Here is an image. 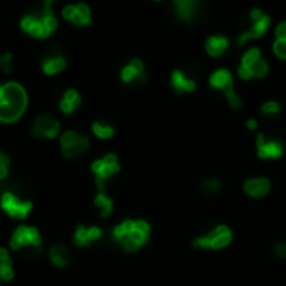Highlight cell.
Returning a JSON list of instances; mask_svg holds the SVG:
<instances>
[{"instance_id":"52a82bcc","label":"cell","mask_w":286,"mask_h":286,"mask_svg":"<svg viewBox=\"0 0 286 286\" xmlns=\"http://www.w3.org/2000/svg\"><path fill=\"white\" fill-rule=\"evenodd\" d=\"M61 146H62V153H64V156H67V158H74V156H79L87 149L89 139H87L86 136H81V134H77L74 131H69L62 136Z\"/></svg>"},{"instance_id":"8d00e7d4","label":"cell","mask_w":286,"mask_h":286,"mask_svg":"<svg viewBox=\"0 0 286 286\" xmlns=\"http://www.w3.org/2000/svg\"><path fill=\"white\" fill-rule=\"evenodd\" d=\"M0 266H12L10 258H8V253L5 250H0Z\"/></svg>"},{"instance_id":"e0dca14e","label":"cell","mask_w":286,"mask_h":286,"mask_svg":"<svg viewBox=\"0 0 286 286\" xmlns=\"http://www.w3.org/2000/svg\"><path fill=\"white\" fill-rule=\"evenodd\" d=\"M174 5L181 20H191L194 17L197 0H174Z\"/></svg>"},{"instance_id":"603a6c76","label":"cell","mask_w":286,"mask_h":286,"mask_svg":"<svg viewBox=\"0 0 286 286\" xmlns=\"http://www.w3.org/2000/svg\"><path fill=\"white\" fill-rule=\"evenodd\" d=\"M95 206L100 209V216H109L112 213V201L111 197H107L104 192H99V196L95 197Z\"/></svg>"},{"instance_id":"836d02e7","label":"cell","mask_w":286,"mask_h":286,"mask_svg":"<svg viewBox=\"0 0 286 286\" xmlns=\"http://www.w3.org/2000/svg\"><path fill=\"white\" fill-rule=\"evenodd\" d=\"M0 276H2V280L10 281L14 278V270H12V266H0Z\"/></svg>"},{"instance_id":"d590c367","label":"cell","mask_w":286,"mask_h":286,"mask_svg":"<svg viewBox=\"0 0 286 286\" xmlns=\"http://www.w3.org/2000/svg\"><path fill=\"white\" fill-rule=\"evenodd\" d=\"M74 12H75V5H67V7H64V10H62V17L67 20H72Z\"/></svg>"},{"instance_id":"f1b7e54d","label":"cell","mask_w":286,"mask_h":286,"mask_svg":"<svg viewBox=\"0 0 286 286\" xmlns=\"http://www.w3.org/2000/svg\"><path fill=\"white\" fill-rule=\"evenodd\" d=\"M281 111V106L276 100H268V102H264L261 106V112L264 116H276L280 114Z\"/></svg>"},{"instance_id":"b9f144b4","label":"cell","mask_w":286,"mask_h":286,"mask_svg":"<svg viewBox=\"0 0 286 286\" xmlns=\"http://www.w3.org/2000/svg\"><path fill=\"white\" fill-rule=\"evenodd\" d=\"M0 280H2V276H0Z\"/></svg>"},{"instance_id":"9a60e30c","label":"cell","mask_w":286,"mask_h":286,"mask_svg":"<svg viewBox=\"0 0 286 286\" xmlns=\"http://www.w3.org/2000/svg\"><path fill=\"white\" fill-rule=\"evenodd\" d=\"M229 45V40L224 35H213L206 40V52L211 57H220L226 52Z\"/></svg>"},{"instance_id":"7c38bea8","label":"cell","mask_w":286,"mask_h":286,"mask_svg":"<svg viewBox=\"0 0 286 286\" xmlns=\"http://www.w3.org/2000/svg\"><path fill=\"white\" fill-rule=\"evenodd\" d=\"M121 77H123L124 82H134V81H141L142 82L146 79L144 65H142V62L139 61V59H134V61H131L123 69Z\"/></svg>"},{"instance_id":"d6986e66","label":"cell","mask_w":286,"mask_h":286,"mask_svg":"<svg viewBox=\"0 0 286 286\" xmlns=\"http://www.w3.org/2000/svg\"><path fill=\"white\" fill-rule=\"evenodd\" d=\"M79 104H81V95L75 91H67L61 100V111L65 112V114H70L79 107Z\"/></svg>"},{"instance_id":"e575fe53","label":"cell","mask_w":286,"mask_h":286,"mask_svg":"<svg viewBox=\"0 0 286 286\" xmlns=\"http://www.w3.org/2000/svg\"><path fill=\"white\" fill-rule=\"evenodd\" d=\"M276 39L286 40V22H281L278 27H276Z\"/></svg>"},{"instance_id":"4dcf8cb0","label":"cell","mask_w":286,"mask_h":286,"mask_svg":"<svg viewBox=\"0 0 286 286\" xmlns=\"http://www.w3.org/2000/svg\"><path fill=\"white\" fill-rule=\"evenodd\" d=\"M0 69L3 72H12V54H3L0 56Z\"/></svg>"},{"instance_id":"9c48e42d","label":"cell","mask_w":286,"mask_h":286,"mask_svg":"<svg viewBox=\"0 0 286 286\" xmlns=\"http://www.w3.org/2000/svg\"><path fill=\"white\" fill-rule=\"evenodd\" d=\"M0 203H2V208L5 209L12 218H19V220H22V218L27 216L32 209L31 203H27V201H20L19 197L14 196L12 192H5V194L2 196V201H0Z\"/></svg>"},{"instance_id":"4fadbf2b","label":"cell","mask_w":286,"mask_h":286,"mask_svg":"<svg viewBox=\"0 0 286 286\" xmlns=\"http://www.w3.org/2000/svg\"><path fill=\"white\" fill-rule=\"evenodd\" d=\"M20 25H22L24 31L31 33L32 37H37V39H45V37H49L47 31L44 29V24H42V20L37 19V17H33V15L24 17L22 22H20Z\"/></svg>"},{"instance_id":"ab89813d","label":"cell","mask_w":286,"mask_h":286,"mask_svg":"<svg viewBox=\"0 0 286 286\" xmlns=\"http://www.w3.org/2000/svg\"><path fill=\"white\" fill-rule=\"evenodd\" d=\"M56 0H44V3H45V8H50V3H54Z\"/></svg>"},{"instance_id":"4316f807","label":"cell","mask_w":286,"mask_h":286,"mask_svg":"<svg viewBox=\"0 0 286 286\" xmlns=\"http://www.w3.org/2000/svg\"><path fill=\"white\" fill-rule=\"evenodd\" d=\"M132 224H134V221H124L123 224L116 226V228H114V239H116V241H119V243L123 241V239L127 236L129 233H131Z\"/></svg>"},{"instance_id":"5b68a950","label":"cell","mask_w":286,"mask_h":286,"mask_svg":"<svg viewBox=\"0 0 286 286\" xmlns=\"http://www.w3.org/2000/svg\"><path fill=\"white\" fill-rule=\"evenodd\" d=\"M243 192L251 199H263L271 192V181L266 176H251L243 181Z\"/></svg>"},{"instance_id":"83f0119b","label":"cell","mask_w":286,"mask_h":286,"mask_svg":"<svg viewBox=\"0 0 286 286\" xmlns=\"http://www.w3.org/2000/svg\"><path fill=\"white\" fill-rule=\"evenodd\" d=\"M250 70H251V77H253V79H261V77H264V75L268 74V64L259 59V61L256 62L254 65L250 67Z\"/></svg>"},{"instance_id":"8fae6325","label":"cell","mask_w":286,"mask_h":286,"mask_svg":"<svg viewBox=\"0 0 286 286\" xmlns=\"http://www.w3.org/2000/svg\"><path fill=\"white\" fill-rule=\"evenodd\" d=\"M270 22H271V19L268 15H261L259 19H256L254 20V25L250 29L248 32L243 33L241 37H239V40H238V44L239 45H243L245 42L248 40H254V39H261V35H264V32L268 31V27H270Z\"/></svg>"},{"instance_id":"6da1fadb","label":"cell","mask_w":286,"mask_h":286,"mask_svg":"<svg viewBox=\"0 0 286 286\" xmlns=\"http://www.w3.org/2000/svg\"><path fill=\"white\" fill-rule=\"evenodd\" d=\"M27 107V94L19 84L8 82L3 86V95L0 100V121L15 123Z\"/></svg>"},{"instance_id":"8992f818","label":"cell","mask_w":286,"mask_h":286,"mask_svg":"<svg viewBox=\"0 0 286 286\" xmlns=\"http://www.w3.org/2000/svg\"><path fill=\"white\" fill-rule=\"evenodd\" d=\"M92 171L97 174V186L99 191H104V183H106L107 178H111L112 174H116L119 171V162H117V158L114 154H109L106 158L99 159L92 164Z\"/></svg>"},{"instance_id":"44dd1931","label":"cell","mask_w":286,"mask_h":286,"mask_svg":"<svg viewBox=\"0 0 286 286\" xmlns=\"http://www.w3.org/2000/svg\"><path fill=\"white\" fill-rule=\"evenodd\" d=\"M50 259H52V263L56 266L64 268L69 263V253H67V250L62 245H57L50 250Z\"/></svg>"},{"instance_id":"d4e9b609","label":"cell","mask_w":286,"mask_h":286,"mask_svg":"<svg viewBox=\"0 0 286 286\" xmlns=\"http://www.w3.org/2000/svg\"><path fill=\"white\" fill-rule=\"evenodd\" d=\"M92 241L91 236H89V228H84V226H79L77 231H75L74 234V243L77 246H86L89 245V243Z\"/></svg>"},{"instance_id":"30bf717a","label":"cell","mask_w":286,"mask_h":286,"mask_svg":"<svg viewBox=\"0 0 286 286\" xmlns=\"http://www.w3.org/2000/svg\"><path fill=\"white\" fill-rule=\"evenodd\" d=\"M59 131H61V124L45 116L37 117L35 123L32 126V132L37 137H49V139H52V137L57 136Z\"/></svg>"},{"instance_id":"74e56055","label":"cell","mask_w":286,"mask_h":286,"mask_svg":"<svg viewBox=\"0 0 286 286\" xmlns=\"http://www.w3.org/2000/svg\"><path fill=\"white\" fill-rule=\"evenodd\" d=\"M238 75H239V77H241V79H245V81H248V79H253V77H251V70H250V67H239V69H238Z\"/></svg>"},{"instance_id":"7402d4cb","label":"cell","mask_w":286,"mask_h":286,"mask_svg":"<svg viewBox=\"0 0 286 286\" xmlns=\"http://www.w3.org/2000/svg\"><path fill=\"white\" fill-rule=\"evenodd\" d=\"M72 24L75 25H89L91 24V10L86 3H79L75 5V12H74V17L70 20Z\"/></svg>"},{"instance_id":"1f68e13d","label":"cell","mask_w":286,"mask_h":286,"mask_svg":"<svg viewBox=\"0 0 286 286\" xmlns=\"http://www.w3.org/2000/svg\"><path fill=\"white\" fill-rule=\"evenodd\" d=\"M273 50L280 59L286 61V40H276L275 45H273Z\"/></svg>"},{"instance_id":"ffe728a7","label":"cell","mask_w":286,"mask_h":286,"mask_svg":"<svg viewBox=\"0 0 286 286\" xmlns=\"http://www.w3.org/2000/svg\"><path fill=\"white\" fill-rule=\"evenodd\" d=\"M65 67V59L64 57H50V59H45L44 64H42V69H44L45 74L49 75H54L61 70H64Z\"/></svg>"},{"instance_id":"f546056e","label":"cell","mask_w":286,"mask_h":286,"mask_svg":"<svg viewBox=\"0 0 286 286\" xmlns=\"http://www.w3.org/2000/svg\"><path fill=\"white\" fill-rule=\"evenodd\" d=\"M273 254H275V258L285 261L286 259V241H276L275 245H273Z\"/></svg>"},{"instance_id":"277c9868","label":"cell","mask_w":286,"mask_h":286,"mask_svg":"<svg viewBox=\"0 0 286 286\" xmlns=\"http://www.w3.org/2000/svg\"><path fill=\"white\" fill-rule=\"evenodd\" d=\"M256 156L261 161H278L285 154V144L276 137H268L264 134H258L256 137Z\"/></svg>"},{"instance_id":"484cf974","label":"cell","mask_w":286,"mask_h":286,"mask_svg":"<svg viewBox=\"0 0 286 286\" xmlns=\"http://www.w3.org/2000/svg\"><path fill=\"white\" fill-rule=\"evenodd\" d=\"M261 59V54H259V50L258 49H250V50H246L245 52V56H243L241 59V65L243 67H251V65H254L256 62Z\"/></svg>"},{"instance_id":"ac0fdd59","label":"cell","mask_w":286,"mask_h":286,"mask_svg":"<svg viewBox=\"0 0 286 286\" xmlns=\"http://www.w3.org/2000/svg\"><path fill=\"white\" fill-rule=\"evenodd\" d=\"M201 192L208 197H216L221 194L222 191V183L220 178H206L203 183H201Z\"/></svg>"},{"instance_id":"3957f363","label":"cell","mask_w":286,"mask_h":286,"mask_svg":"<svg viewBox=\"0 0 286 286\" xmlns=\"http://www.w3.org/2000/svg\"><path fill=\"white\" fill-rule=\"evenodd\" d=\"M209 84H211V87H214V89L224 92V95H226V99H228L231 109L241 107V99H239L236 95V92H234L233 75H231L229 70H226V69L216 70V72L211 75V79H209Z\"/></svg>"},{"instance_id":"5bb4252c","label":"cell","mask_w":286,"mask_h":286,"mask_svg":"<svg viewBox=\"0 0 286 286\" xmlns=\"http://www.w3.org/2000/svg\"><path fill=\"white\" fill-rule=\"evenodd\" d=\"M149 234H151V226L147 224L146 221L139 220V221H134L131 233H129L124 239H131V241L136 243L137 246H142L147 241Z\"/></svg>"},{"instance_id":"60d3db41","label":"cell","mask_w":286,"mask_h":286,"mask_svg":"<svg viewBox=\"0 0 286 286\" xmlns=\"http://www.w3.org/2000/svg\"><path fill=\"white\" fill-rule=\"evenodd\" d=\"M2 95H3V86H0V100H2Z\"/></svg>"},{"instance_id":"ba28073f","label":"cell","mask_w":286,"mask_h":286,"mask_svg":"<svg viewBox=\"0 0 286 286\" xmlns=\"http://www.w3.org/2000/svg\"><path fill=\"white\" fill-rule=\"evenodd\" d=\"M10 245L14 250H19L25 245H31L33 248H39L40 246V234L39 231L32 226H19L15 229L14 236H12Z\"/></svg>"},{"instance_id":"2e32d148","label":"cell","mask_w":286,"mask_h":286,"mask_svg":"<svg viewBox=\"0 0 286 286\" xmlns=\"http://www.w3.org/2000/svg\"><path fill=\"white\" fill-rule=\"evenodd\" d=\"M171 84H172V87H174V91L178 92V94H183V92H194V89H196L194 81L188 79L186 75L181 72V70H174V72H172Z\"/></svg>"},{"instance_id":"cb8c5ba5","label":"cell","mask_w":286,"mask_h":286,"mask_svg":"<svg viewBox=\"0 0 286 286\" xmlns=\"http://www.w3.org/2000/svg\"><path fill=\"white\" fill-rule=\"evenodd\" d=\"M92 131L97 137L100 139H109V137L114 134V129H112V126H109L106 123H94L92 124Z\"/></svg>"},{"instance_id":"d6a6232c","label":"cell","mask_w":286,"mask_h":286,"mask_svg":"<svg viewBox=\"0 0 286 286\" xmlns=\"http://www.w3.org/2000/svg\"><path fill=\"white\" fill-rule=\"evenodd\" d=\"M8 172V158L3 153H0V179H3Z\"/></svg>"},{"instance_id":"7a4b0ae2","label":"cell","mask_w":286,"mask_h":286,"mask_svg":"<svg viewBox=\"0 0 286 286\" xmlns=\"http://www.w3.org/2000/svg\"><path fill=\"white\" fill-rule=\"evenodd\" d=\"M233 229L224 222H220V224H214L213 228L204 231L203 234L196 236L194 241H192V246L203 251H221L226 250L233 243Z\"/></svg>"},{"instance_id":"f35d334b","label":"cell","mask_w":286,"mask_h":286,"mask_svg":"<svg viewBox=\"0 0 286 286\" xmlns=\"http://www.w3.org/2000/svg\"><path fill=\"white\" fill-rule=\"evenodd\" d=\"M246 127L250 129V131H256V129H258V121H256V119H248Z\"/></svg>"}]
</instances>
